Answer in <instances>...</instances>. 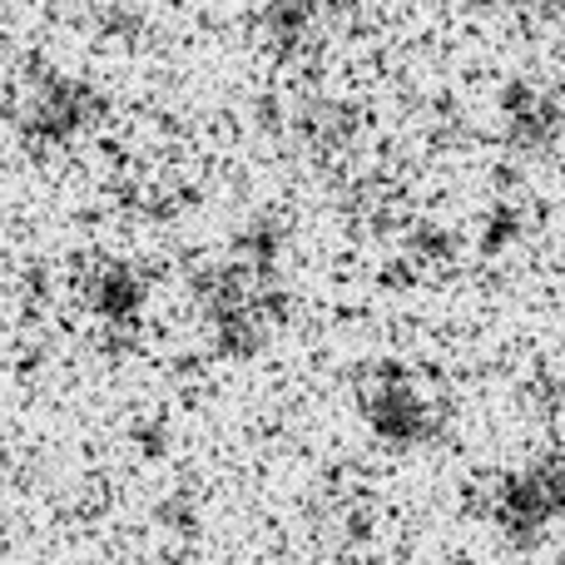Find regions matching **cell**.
<instances>
[{
    "label": "cell",
    "mask_w": 565,
    "mask_h": 565,
    "mask_svg": "<svg viewBox=\"0 0 565 565\" xmlns=\"http://www.w3.org/2000/svg\"><path fill=\"white\" fill-rule=\"evenodd\" d=\"M451 565H467V561H451Z\"/></svg>",
    "instance_id": "ba28073f"
},
{
    "label": "cell",
    "mask_w": 565,
    "mask_h": 565,
    "mask_svg": "<svg viewBox=\"0 0 565 565\" xmlns=\"http://www.w3.org/2000/svg\"><path fill=\"white\" fill-rule=\"evenodd\" d=\"M516 228H521V214L511 204H497L491 209V218H487V234H481V248L487 254H497V248H507L511 238H516Z\"/></svg>",
    "instance_id": "52a82bcc"
},
{
    "label": "cell",
    "mask_w": 565,
    "mask_h": 565,
    "mask_svg": "<svg viewBox=\"0 0 565 565\" xmlns=\"http://www.w3.org/2000/svg\"><path fill=\"white\" fill-rule=\"evenodd\" d=\"M561 99L551 89L531 85V79H511L501 95V125H507V145L511 149H546L561 135Z\"/></svg>",
    "instance_id": "3957f363"
},
{
    "label": "cell",
    "mask_w": 565,
    "mask_h": 565,
    "mask_svg": "<svg viewBox=\"0 0 565 565\" xmlns=\"http://www.w3.org/2000/svg\"><path fill=\"white\" fill-rule=\"evenodd\" d=\"M352 125H358L352 105H338V99H308L298 115V129L312 149H342L352 139Z\"/></svg>",
    "instance_id": "8992f818"
},
{
    "label": "cell",
    "mask_w": 565,
    "mask_h": 565,
    "mask_svg": "<svg viewBox=\"0 0 565 565\" xmlns=\"http://www.w3.org/2000/svg\"><path fill=\"white\" fill-rule=\"evenodd\" d=\"M561 565H565V551H561Z\"/></svg>",
    "instance_id": "9c48e42d"
},
{
    "label": "cell",
    "mask_w": 565,
    "mask_h": 565,
    "mask_svg": "<svg viewBox=\"0 0 565 565\" xmlns=\"http://www.w3.org/2000/svg\"><path fill=\"white\" fill-rule=\"evenodd\" d=\"M328 10V0H268L264 10V30L278 45V55H292V50L308 45L312 20Z\"/></svg>",
    "instance_id": "5b68a950"
},
{
    "label": "cell",
    "mask_w": 565,
    "mask_h": 565,
    "mask_svg": "<svg viewBox=\"0 0 565 565\" xmlns=\"http://www.w3.org/2000/svg\"><path fill=\"white\" fill-rule=\"evenodd\" d=\"M358 402H362V417L367 427L377 431L387 447H422V441L437 437V412H431L427 392L407 377V367L397 362H372L362 372V387H358Z\"/></svg>",
    "instance_id": "6da1fadb"
},
{
    "label": "cell",
    "mask_w": 565,
    "mask_h": 565,
    "mask_svg": "<svg viewBox=\"0 0 565 565\" xmlns=\"http://www.w3.org/2000/svg\"><path fill=\"white\" fill-rule=\"evenodd\" d=\"M95 115H99L95 85H89V79H75V75H40L35 85H30L25 105L15 109L25 139H40V145L75 139Z\"/></svg>",
    "instance_id": "7a4b0ae2"
},
{
    "label": "cell",
    "mask_w": 565,
    "mask_h": 565,
    "mask_svg": "<svg viewBox=\"0 0 565 565\" xmlns=\"http://www.w3.org/2000/svg\"><path fill=\"white\" fill-rule=\"evenodd\" d=\"M89 308L125 338V332L139 322V308H145V278H139V268L99 264L95 274H89Z\"/></svg>",
    "instance_id": "277c9868"
}]
</instances>
